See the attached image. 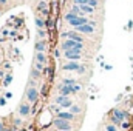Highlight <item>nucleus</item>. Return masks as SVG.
<instances>
[{
  "instance_id": "nucleus-15",
  "label": "nucleus",
  "mask_w": 133,
  "mask_h": 131,
  "mask_svg": "<svg viewBox=\"0 0 133 131\" xmlns=\"http://www.w3.org/2000/svg\"><path fill=\"white\" fill-rule=\"evenodd\" d=\"M81 11H82V12H87V14H91V12L95 11V8H91V6H88V5H81Z\"/></svg>"
},
{
  "instance_id": "nucleus-1",
  "label": "nucleus",
  "mask_w": 133,
  "mask_h": 131,
  "mask_svg": "<svg viewBox=\"0 0 133 131\" xmlns=\"http://www.w3.org/2000/svg\"><path fill=\"white\" fill-rule=\"evenodd\" d=\"M82 48H84V43L76 42V40H71V39H68V40H65L62 43V49L64 51H66V49H82Z\"/></svg>"
},
{
  "instance_id": "nucleus-26",
  "label": "nucleus",
  "mask_w": 133,
  "mask_h": 131,
  "mask_svg": "<svg viewBox=\"0 0 133 131\" xmlns=\"http://www.w3.org/2000/svg\"><path fill=\"white\" fill-rule=\"evenodd\" d=\"M107 131H116V127L115 125H107V128H105Z\"/></svg>"
},
{
  "instance_id": "nucleus-22",
  "label": "nucleus",
  "mask_w": 133,
  "mask_h": 131,
  "mask_svg": "<svg viewBox=\"0 0 133 131\" xmlns=\"http://www.w3.org/2000/svg\"><path fill=\"white\" fill-rule=\"evenodd\" d=\"M74 17H77V16H76V14H73V12H68V14L65 16V20H66V22H70V20H73Z\"/></svg>"
},
{
  "instance_id": "nucleus-28",
  "label": "nucleus",
  "mask_w": 133,
  "mask_h": 131,
  "mask_svg": "<svg viewBox=\"0 0 133 131\" xmlns=\"http://www.w3.org/2000/svg\"><path fill=\"white\" fill-rule=\"evenodd\" d=\"M36 68L40 71V69H42V63H40V62H37V63H36Z\"/></svg>"
},
{
  "instance_id": "nucleus-24",
  "label": "nucleus",
  "mask_w": 133,
  "mask_h": 131,
  "mask_svg": "<svg viewBox=\"0 0 133 131\" xmlns=\"http://www.w3.org/2000/svg\"><path fill=\"white\" fill-rule=\"evenodd\" d=\"M39 9H42V11H45V9H46V3H45V0H42V2H40Z\"/></svg>"
},
{
  "instance_id": "nucleus-16",
  "label": "nucleus",
  "mask_w": 133,
  "mask_h": 131,
  "mask_svg": "<svg viewBox=\"0 0 133 131\" xmlns=\"http://www.w3.org/2000/svg\"><path fill=\"white\" fill-rule=\"evenodd\" d=\"M71 12H73V14H76V16H81V14H82V11H81V6H79V5H73V8H71Z\"/></svg>"
},
{
  "instance_id": "nucleus-25",
  "label": "nucleus",
  "mask_w": 133,
  "mask_h": 131,
  "mask_svg": "<svg viewBox=\"0 0 133 131\" xmlns=\"http://www.w3.org/2000/svg\"><path fill=\"white\" fill-rule=\"evenodd\" d=\"M11 80H12V76H11V74H8V76L5 77V85H8V83H9Z\"/></svg>"
},
{
  "instance_id": "nucleus-2",
  "label": "nucleus",
  "mask_w": 133,
  "mask_h": 131,
  "mask_svg": "<svg viewBox=\"0 0 133 131\" xmlns=\"http://www.w3.org/2000/svg\"><path fill=\"white\" fill-rule=\"evenodd\" d=\"M54 127H56L59 131H71L70 122H68V120H64V119H59V117L54 120Z\"/></svg>"
},
{
  "instance_id": "nucleus-11",
  "label": "nucleus",
  "mask_w": 133,
  "mask_h": 131,
  "mask_svg": "<svg viewBox=\"0 0 133 131\" xmlns=\"http://www.w3.org/2000/svg\"><path fill=\"white\" fill-rule=\"evenodd\" d=\"M113 117H115V119H118L119 122H122V120H124V119L127 117V114H125L124 111H119V110H115V111H113Z\"/></svg>"
},
{
  "instance_id": "nucleus-17",
  "label": "nucleus",
  "mask_w": 133,
  "mask_h": 131,
  "mask_svg": "<svg viewBox=\"0 0 133 131\" xmlns=\"http://www.w3.org/2000/svg\"><path fill=\"white\" fill-rule=\"evenodd\" d=\"M36 57H37V62H40V63H43V62L46 60V57H45V54H43V53H37V56H36Z\"/></svg>"
},
{
  "instance_id": "nucleus-9",
  "label": "nucleus",
  "mask_w": 133,
  "mask_h": 131,
  "mask_svg": "<svg viewBox=\"0 0 133 131\" xmlns=\"http://www.w3.org/2000/svg\"><path fill=\"white\" fill-rule=\"evenodd\" d=\"M26 97H28L30 102H36L37 97H39V91H37L36 88H30V90H28V93H26Z\"/></svg>"
},
{
  "instance_id": "nucleus-21",
  "label": "nucleus",
  "mask_w": 133,
  "mask_h": 131,
  "mask_svg": "<svg viewBox=\"0 0 133 131\" xmlns=\"http://www.w3.org/2000/svg\"><path fill=\"white\" fill-rule=\"evenodd\" d=\"M87 5L91 6V8H96L98 6V0H87Z\"/></svg>"
},
{
  "instance_id": "nucleus-6",
  "label": "nucleus",
  "mask_w": 133,
  "mask_h": 131,
  "mask_svg": "<svg viewBox=\"0 0 133 131\" xmlns=\"http://www.w3.org/2000/svg\"><path fill=\"white\" fill-rule=\"evenodd\" d=\"M56 103H59L61 106H64V108H71V100L68 99V96H59V97L56 99Z\"/></svg>"
},
{
  "instance_id": "nucleus-12",
  "label": "nucleus",
  "mask_w": 133,
  "mask_h": 131,
  "mask_svg": "<svg viewBox=\"0 0 133 131\" xmlns=\"http://www.w3.org/2000/svg\"><path fill=\"white\" fill-rule=\"evenodd\" d=\"M45 48H46V42H45V40H39V42H36V51H37V53H43Z\"/></svg>"
},
{
  "instance_id": "nucleus-7",
  "label": "nucleus",
  "mask_w": 133,
  "mask_h": 131,
  "mask_svg": "<svg viewBox=\"0 0 133 131\" xmlns=\"http://www.w3.org/2000/svg\"><path fill=\"white\" fill-rule=\"evenodd\" d=\"M62 37H64V39H71V40H76V42H81V43L84 42V39H82V37H81L77 33H74V31L64 33V34H62Z\"/></svg>"
},
{
  "instance_id": "nucleus-4",
  "label": "nucleus",
  "mask_w": 133,
  "mask_h": 131,
  "mask_svg": "<svg viewBox=\"0 0 133 131\" xmlns=\"http://www.w3.org/2000/svg\"><path fill=\"white\" fill-rule=\"evenodd\" d=\"M77 33H84V34H91L95 33V25H91V23H85V25H81V26H77V28H74Z\"/></svg>"
},
{
  "instance_id": "nucleus-8",
  "label": "nucleus",
  "mask_w": 133,
  "mask_h": 131,
  "mask_svg": "<svg viewBox=\"0 0 133 131\" xmlns=\"http://www.w3.org/2000/svg\"><path fill=\"white\" fill-rule=\"evenodd\" d=\"M74 85H61V96H68V94H73L74 90H73Z\"/></svg>"
},
{
  "instance_id": "nucleus-13",
  "label": "nucleus",
  "mask_w": 133,
  "mask_h": 131,
  "mask_svg": "<svg viewBox=\"0 0 133 131\" xmlns=\"http://www.w3.org/2000/svg\"><path fill=\"white\" fill-rule=\"evenodd\" d=\"M19 114H20V116H28V114H30V105H26V103L20 105V108H19Z\"/></svg>"
},
{
  "instance_id": "nucleus-32",
  "label": "nucleus",
  "mask_w": 133,
  "mask_h": 131,
  "mask_svg": "<svg viewBox=\"0 0 133 131\" xmlns=\"http://www.w3.org/2000/svg\"><path fill=\"white\" fill-rule=\"evenodd\" d=\"M0 105H5V99H0Z\"/></svg>"
},
{
  "instance_id": "nucleus-18",
  "label": "nucleus",
  "mask_w": 133,
  "mask_h": 131,
  "mask_svg": "<svg viewBox=\"0 0 133 131\" xmlns=\"http://www.w3.org/2000/svg\"><path fill=\"white\" fill-rule=\"evenodd\" d=\"M62 85H76V80L74 79H64Z\"/></svg>"
},
{
  "instance_id": "nucleus-20",
  "label": "nucleus",
  "mask_w": 133,
  "mask_h": 131,
  "mask_svg": "<svg viewBox=\"0 0 133 131\" xmlns=\"http://www.w3.org/2000/svg\"><path fill=\"white\" fill-rule=\"evenodd\" d=\"M79 113H81V108L76 106V105H74V106L71 105V114H79Z\"/></svg>"
},
{
  "instance_id": "nucleus-33",
  "label": "nucleus",
  "mask_w": 133,
  "mask_h": 131,
  "mask_svg": "<svg viewBox=\"0 0 133 131\" xmlns=\"http://www.w3.org/2000/svg\"><path fill=\"white\" fill-rule=\"evenodd\" d=\"M6 3V0H0V5H5Z\"/></svg>"
},
{
  "instance_id": "nucleus-35",
  "label": "nucleus",
  "mask_w": 133,
  "mask_h": 131,
  "mask_svg": "<svg viewBox=\"0 0 133 131\" xmlns=\"http://www.w3.org/2000/svg\"><path fill=\"white\" fill-rule=\"evenodd\" d=\"M57 131H59V130H57Z\"/></svg>"
},
{
  "instance_id": "nucleus-30",
  "label": "nucleus",
  "mask_w": 133,
  "mask_h": 131,
  "mask_svg": "<svg viewBox=\"0 0 133 131\" xmlns=\"http://www.w3.org/2000/svg\"><path fill=\"white\" fill-rule=\"evenodd\" d=\"M39 35H40V37H43V35H45V31H42V30H40V31H39Z\"/></svg>"
},
{
  "instance_id": "nucleus-10",
  "label": "nucleus",
  "mask_w": 133,
  "mask_h": 131,
  "mask_svg": "<svg viewBox=\"0 0 133 131\" xmlns=\"http://www.w3.org/2000/svg\"><path fill=\"white\" fill-rule=\"evenodd\" d=\"M79 68H81V65H79L77 62H70V63H66V65L62 66L64 71H77Z\"/></svg>"
},
{
  "instance_id": "nucleus-34",
  "label": "nucleus",
  "mask_w": 133,
  "mask_h": 131,
  "mask_svg": "<svg viewBox=\"0 0 133 131\" xmlns=\"http://www.w3.org/2000/svg\"><path fill=\"white\" fill-rule=\"evenodd\" d=\"M3 131H11V130H6V128H5V130H3Z\"/></svg>"
},
{
  "instance_id": "nucleus-31",
  "label": "nucleus",
  "mask_w": 133,
  "mask_h": 131,
  "mask_svg": "<svg viewBox=\"0 0 133 131\" xmlns=\"http://www.w3.org/2000/svg\"><path fill=\"white\" fill-rule=\"evenodd\" d=\"M3 130H5V127H3V123L0 122V131H3Z\"/></svg>"
},
{
  "instance_id": "nucleus-14",
  "label": "nucleus",
  "mask_w": 133,
  "mask_h": 131,
  "mask_svg": "<svg viewBox=\"0 0 133 131\" xmlns=\"http://www.w3.org/2000/svg\"><path fill=\"white\" fill-rule=\"evenodd\" d=\"M59 119H64V120H73L74 119V114H71V113H66V111H62V113H59Z\"/></svg>"
},
{
  "instance_id": "nucleus-5",
  "label": "nucleus",
  "mask_w": 133,
  "mask_h": 131,
  "mask_svg": "<svg viewBox=\"0 0 133 131\" xmlns=\"http://www.w3.org/2000/svg\"><path fill=\"white\" fill-rule=\"evenodd\" d=\"M73 28H77V26H81V25H85V23H88V20L84 17V16H77V17H74L73 20H70L68 22Z\"/></svg>"
},
{
  "instance_id": "nucleus-23",
  "label": "nucleus",
  "mask_w": 133,
  "mask_h": 131,
  "mask_svg": "<svg viewBox=\"0 0 133 131\" xmlns=\"http://www.w3.org/2000/svg\"><path fill=\"white\" fill-rule=\"evenodd\" d=\"M31 76H33V79H37V77L40 76V71H39V69H33V72H31Z\"/></svg>"
},
{
  "instance_id": "nucleus-3",
  "label": "nucleus",
  "mask_w": 133,
  "mask_h": 131,
  "mask_svg": "<svg viewBox=\"0 0 133 131\" xmlns=\"http://www.w3.org/2000/svg\"><path fill=\"white\" fill-rule=\"evenodd\" d=\"M81 53H82V49H66L65 57L70 59V60H73V62H77L81 59Z\"/></svg>"
},
{
  "instance_id": "nucleus-27",
  "label": "nucleus",
  "mask_w": 133,
  "mask_h": 131,
  "mask_svg": "<svg viewBox=\"0 0 133 131\" xmlns=\"http://www.w3.org/2000/svg\"><path fill=\"white\" fill-rule=\"evenodd\" d=\"M73 90H74V93H77V91L81 90V85H74V86H73Z\"/></svg>"
},
{
  "instance_id": "nucleus-29",
  "label": "nucleus",
  "mask_w": 133,
  "mask_h": 131,
  "mask_svg": "<svg viewBox=\"0 0 133 131\" xmlns=\"http://www.w3.org/2000/svg\"><path fill=\"white\" fill-rule=\"evenodd\" d=\"M84 71H85V66H82V65H81V68L77 69V72H84Z\"/></svg>"
},
{
  "instance_id": "nucleus-19",
  "label": "nucleus",
  "mask_w": 133,
  "mask_h": 131,
  "mask_svg": "<svg viewBox=\"0 0 133 131\" xmlns=\"http://www.w3.org/2000/svg\"><path fill=\"white\" fill-rule=\"evenodd\" d=\"M36 25H37V28H43V26H45V22L37 17V19H36Z\"/></svg>"
}]
</instances>
